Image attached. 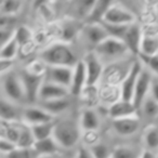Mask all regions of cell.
<instances>
[{
	"mask_svg": "<svg viewBox=\"0 0 158 158\" xmlns=\"http://www.w3.org/2000/svg\"><path fill=\"white\" fill-rule=\"evenodd\" d=\"M0 116L1 120L19 123L22 121V110L18 108V103L2 97L0 104Z\"/></svg>",
	"mask_w": 158,
	"mask_h": 158,
	"instance_id": "d6986e66",
	"label": "cell"
},
{
	"mask_svg": "<svg viewBox=\"0 0 158 158\" xmlns=\"http://www.w3.org/2000/svg\"><path fill=\"white\" fill-rule=\"evenodd\" d=\"M80 125H77L70 119H63L55 123L53 136L63 149H72L80 139Z\"/></svg>",
	"mask_w": 158,
	"mask_h": 158,
	"instance_id": "7a4b0ae2",
	"label": "cell"
},
{
	"mask_svg": "<svg viewBox=\"0 0 158 158\" xmlns=\"http://www.w3.org/2000/svg\"><path fill=\"white\" fill-rule=\"evenodd\" d=\"M39 60L47 65H64L74 67L79 61L75 51L64 42H56L40 52Z\"/></svg>",
	"mask_w": 158,
	"mask_h": 158,
	"instance_id": "6da1fadb",
	"label": "cell"
},
{
	"mask_svg": "<svg viewBox=\"0 0 158 158\" xmlns=\"http://www.w3.org/2000/svg\"><path fill=\"white\" fill-rule=\"evenodd\" d=\"M153 75H154V73L152 72L149 68L143 67L142 72H141L140 76H139L138 82H136V86H135V90H134L133 100H132L134 105L138 107L139 110H140L145 98L151 92L152 81H153V79H154Z\"/></svg>",
	"mask_w": 158,
	"mask_h": 158,
	"instance_id": "ba28073f",
	"label": "cell"
},
{
	"mask_svg": "<svg viewBox=\"0 0 158 158\" xmlns=\"http://www.w3.org/2000/svg\"><path fill=\"white\" fill-rule=\"evenodd\" d=\"M140 110L147 118H156L158 117V101H156L151 94H148L143 101Z\"/></svg>",
	"mask_w": 158,
	"mask_h": 158,
	"instance_id": "f1b7e54d",
	"label": "cell"
},
{
	"mask_svg": "<svg viewBox=\"0 0 158 158\" xmlns=\"http://www.w3.org/2000/svg\"><path fill=\"white\" fill-rule=\"evenodd\" d=\"M114 5V0H97L92 10L86 19V23H99L103 20L104 15Z\"/></svg>",
	"mask_w": 158,
	"mask_h": 158,
	"instance_id": "44dd1931",
	"label": "cell"
},
{
	"mask_svg": "<svg viewBox=\"0 0 158 158\" xmlns=\"http://www.w3.org/2000/svg\"><path fill=\"white\" fill-rule=\"evenodd\" d=\"M142 37V31H141V27L138 23L134 22L128 26V29L126 31L125 36H123V40L126 44V46L128 47L130 53L139 55Z\"/></svg>",
	"mask_w": 158,
	"mask_h": 158,
	"instance_id": "2e32d148",
	"label": "cell"
},
{
	"mask_svg": "<svg viewBox=\"0 0 158 158\" xmlns=\"http://www.w3.org/2000/svg\"><path fill=\"white\" fill-rule=\"evenodd\" d=\"M113 129L121 136H129L134 134L140 128V119L136 115L120 117L113 119Z\"/></svg>",
	"mask_w": 158,
	"mask_h": 158,
	"instance_id": "5bb4252c",
	"label": "cell"
},
{
	"mask_svg": "<svg viewBox=\"0 0 158 158\" xmlns=\"http://www.w3.org/2000/svg\"><path fill=\"white\" fill-rule=\"evenodd\" d=\"M74 35H75V26L73 24L68 23V24H65L62 27V37L63 38L70 40Z\"/></svg>",
	"mask_w": 158,
	"mask_h": 158,
	"instance_id": "8d00e7d4",
	"label": "cell"
},
{
	"mask_svg": "<svg viewBox=\"0 0 158 158\" xmlns=\"http://www.w3.org/2000/svg\"><path fill=\"white\" fill-rule=\"evenodd\" d=\"M143 69V62L140 59L133 62L132 66L130 67L129 72L127 73L126 77L123 78L120 87V99L132 101L133 100L134 90H135L136 82H138L139 76Z\"/></svg>",
	"mask_w": 158,
	"mask_h": 158,
	"instance_id": "8992f818",
	"label": "cell"
},
{
	"mask_svg": "<svg viewBox=\"0 0 158 158\" xmlns=\"http://www.w3.org/2000/svg\"><path fill=\"white\" fill-rule=\"evenodd\" d=\"M55 116L42 106H26L22 110V121L29 126L54 120Z\"/></svg>",
	"mask_w": 158,
	"mask_h": 158,
	"instance_id": "7c38bea8",
	"label": "cell"
},
{
	"mask_svg": "<svg viewBox=\"0 0 158 158\" xmlns=\"http://www.w3.org/2000/svg\"><path fill=\"white\" fill-rule=\"evenodd\" d=\"M108 36L110 35L107 31L101 22L86 23V25L80 31V37L84 39V41L90 46H93L94 48Z\"/></svg>",
	"mask_w": 158,
	"mask_h": 158,
	"instance_id": "30bf717a",
	"label": "cell"
},
{
	"mask_svg": "<svg viewBox=\"0 0 158 158\" xmlns=\"http://www.w3.org/2000/svg\"><path fill=\"white\" fill-rule=\"evenodd\" d=\"M76 157H80V158H89V157H93L92 153H91L90 148H87V147H79L78 149H76V154H75Z\"/></svg>",
	"mask_w": 158,
	"mask_h": 158,
	"instance_id": "74e56055",
	"label": "cell"
},
{
	"mask_svg": "<svg viewBox=\"0 0 158 158\" xmlns=\"http://www.w3.org/2000/svg\"><path fill=\"white\" fill-rule=\"evenodd\" d=\"M140 157L142 158H154V157H158V154L155 153V152L151 151L148 148H145L142 149V152L140 153Z\"/></svg>",
	"mask_w": 158,
	"mask_h": 158,
	"instance_id": "ab89813d",
	"label": "cell"
},
{
	"mask_svg": "<svg viewBox=\"0 0 158 158\" xmlns=\"http://www.w3.org/2000/svg\"><path fill=\"white\" fill-rule=\"evenodd\" d=\"M14 36H15L16 40H18L19 44H20V47L24 46V44H28L34 37L31 31L26 26L18 27V28L15 29V34H14Z\"/></svg>",
	"mask_w": 158,
	"mask_h": 158,
	"instance_id": "d6a6232c",
	"label": "cell"
},
{
	"mask_svg": "<svg viewBox=\"0 0 158 158\" xmlns=\"http://www.w3.org/2000/svg\"><path fill=\"white\" fill-rule=\"evenodd\" d=\"M22 8L21 0H1V15L12 16Z\"/></svg>",
	"mask_w": 158,
	"mask_h": 158,
	"instance_id": "f546056e",
	"label": "cell"
},
{
	"mask_svg": "<svg viewBox=\"0 0 158 158\" xmlns=\"http://www.w3.org/2000/svg\"><path fill=\"white\" fill-rule=\"evenodd\" d=\"M149 94L156 100L158 101V79H153V81H152V86H151V92Z\"/></svg>",
	"mask_w": 158,
	"mask_h": 158,
	"instance_id": "f35d334b",
	"label": "cell"
},
{
	"mask_svg": "<svg viewBox=\"0 0 158 158\" xmlns=\"http://www.w3.org/2000/svg\"><path fill=\"white\" fill-rule=\"evenodd\" d=\"M82 60L85 62L87 70V87H94L103 75V61L95 53V51L87 53V55Z\"/></svg>",
	"mask_w": 158,
	"mask_h": 158,
	"instance_id": "52a82bcc",
	"label": "cell"
},
{
	"mask_svg": "<svg viewBox=\"0 0 158 158\" xmlns=\"http://www.w3.org/2000/svg\"><path fill=\"white\" fill-rule=\"evenodd\" d=\"M87 88V70L84 60H79L77 64L74 66L73 70V78L70 84V94L80 95L84 90Z\"/></svg>",
	"mask_w": 158,
	"mask_h": 158,
	"instance_id": "9a60e30c",
	"label": "cell"
},
{
	"mask_svg": "<svg viewBox=\"0 0 158 158\" xmlns=\"http://www.w3.org/2000/svg\"><path fill=\"white\" fill-rule=\"evenodd\" d=\"M36 142L31 127L27 123H21V133L18 141V146L20 147H33Z\"/></svg>",
	"mask_w": 158,
	"mask_h": 158,
	"instance_id": "4316f807",
	"label": "cell"
},
{
	"mask_svg": "<svg viewBox=\"0 0 158 158\" xmlns=\"http://www.w3.org/2000/svg\"><path fill=\"white\" fill-rule=\"evenodd\" d=\"M34 148L36 149L38 154V157H53V156H59L60 152L63 151L62 146L59 144L54 136H49L47 139L38 140L34 144Z\"/></svg>",
	"mask_w": 158,
	"mask_h": 158,
	"instance_id": "e0dca14e",
	"label": "cell"
},
{
	"mask_svg": "<svg viewBox=\"0 0 158 158\" xmlns=\"http://www.w3.org/2000/svg\"><path fill=\"white\" fill-rule=\"evenodd\" d=\"M19 74L24 86L27 102L35 103L36 101H38L40 87L44 80V73L34 72L29 68H26V69H21Z\"/></svg>",
	"mask_w": 158,
	"mask_h": 158,
	"instance_id": "5b68a950",
	"label": "cell"
},
{
	"mask_svg": "<svg viewBox=\"0 0 158 158\" xmlns=\"http://www.w3.org/2000/svg\"><path fill=\"white\" fill-rule=\"evenodd\" d=\"M101 23L106 28L108 35L112 36V37L119 38V39H123L126 31H127V29H128V26L130 25V24H128V25L113 24V23H107V22H104V21H101Z\"/></svg>",
	"mask_w": 158,
	"mask_h": 158,
	"instance_id": "4dcf8cb0",
	"label": "cell"
},
{
	"mask_svg": "<svg viewBox=\"0 0 158 158\" xmlns=\"http://www.w3.org/2000/svg\"><path fill=\"white\" fill-rule=\"evenodd\" d=\"M139 59L143 62V64L147 66L154 74L158 75V53L154 55L139 54Z\"/></svg>",
	"mask_w": 158,
	"mask_h": 158,
	"instance_id": "e575fe53",
	"label": "cell"
},
{
	"mask_svg": "<svg viewBox=\"0 0 158 158\" xmlns=\"http://www.w3.org/2000/svg\"><path fill=\"white\" fill-rule=\"evenodd\" d=\"M97 0H72L70 1V9L75 16L78 19H85L92 10Z\"/></svg>",
	"mask_w": 158,
	"mask_h": 158,
	"instance_id": "603a6c76",
	"label": "cell"
},
{
	"mask_svg": "<svg viewBox=\"0 0 158 158\" xmlns=\"http://www.w3.org/2000/svg\"><path fill=\"white\" fill-rule=\"evenodd\" d=\"M110 157L114 158H134L140 157V153L130 146H117L112 151Z\"/></svg>",
	"mask_w": 158,
	"mask_h": 158,
	"instance_id": "1f68e13d",
	"label": "cell"
},
{
	"mask_svg": "<svg viewBox=\"0 0 158 158\" xmlns=\"http://www.w3.org/2000/svg\"><path fill=\"white\" fill-rule=\"evenodd\" d=\"M20 48V44L16 40L15 36H13L11 39L1 46V60H14Z\"/></svg>",
	"mask_w": 158,
	"mask_h": 158,
	"instance_id": "83f0119b",
	"label": "cell"
},
{
	"mask_svg": "<svg viewBox=\"0 0 158 158\" xmlns=\"http://www.w3.org/2000/svg\"><path fill=\"white\" fill-rule=\"evenodd\" d=\"M158 53V37L146 35L142 37L140 46V53L144 55H154Z\"/></svg>",
	"mask_w": 158,
	"mask_h": 158,
	"instance_id": "484cf974",
	"label": "cell"
},
{
	"mask_svg": "<svg viewBox=\"0 0 158 158\" xmlns=\"http://www.w3.org/2000/svg\"><path fill=\"white\" fill-rule=\"evenodd\" d=\"M102 21L107 23H113V24L128 25L136 22V16L131 11H129L127 8L114 3L106 12Z\"/></svg>",
	"mask_w": 158,
	"mask_h": 158,
	"instance_id": "8fae6325",
	"label": "cell"
},
{
	"mask_svg": "<svg viewBox=\"0 0 158 158\" xmlns=\"http://www.w3.org/2000/svg\"><path fill=\"white\" fill-rule=\"evenodd\" d=\"M73 70H74V67H70V66L47 65L46 70H44V79L70 88Z\"/></svg>",
	"mask_w": 158,
	"mask_h": 158,
	"instance_id": "9c48e42d",
	"label": "cell"
},
{
	"mask_svg": "<svg viewBox=\"0 0 158 158\" xmlns=\"http://www.w3.org/2000/svg\"><path fill=\"white\" fill-rule=\"evenodd\" d=\"M94 51L102 59V61L117 60L129 53V49L123 39L108 36L94 48Z\"/></svg>",
	"mask_w": 158,
	"mask_h": 158,
	"instance_id": "277c9868",
	"label": "cell"
},
{
	"mask_svg": "<svg viewBox=\"0 0 158 158\" xmlns=\"http://www.w3.org/2000/svg\"><path fill=\"white\" fill-rule=\"evenodd\" d=\"M55 123L56 121L52 120V121H47V123H37V125L31 126L36 141L52 136L53 131H54Z\"/></svg>",
	"mask_w": 158,
	"mask_h": 158,
	"instance_id": "d4e9b609",
	"label": "cell"
},
{
	"mask_svg": "<svg viewBox=\"0 0 158 158\" xmlns=\"http://www.w3.org/2000/svg\"><path fill=\"white\" fill-rule=\"evenodd\" d=\"M68 97L65 98H57V99L47 100V101H39V105L42 106L44 110H47L49 113L56 116L62 113H64L66 110H68L70 105L69 100L67 99Z\"/></svg>",
	"mask_w": 158,
	"mask_h": 158,
	"instance_id": "7402d4cb",
	"label": "cell"
},
{
	"mask_svg": "<svg viewBox=\"0 0 158 158\" xmlns=\"http://www.w3.org/2000/svg\"><path fill=\"white\" fill-rule=\"evenodd\" d=\"M90 149L93 157L97 158L110 157V155H112V151L108 148L107 145L103 144V143H94V144L91 145Z\"/></svg>",
	"mask_w": 158,
	"mask_h": 158,
	"instance_id": "836d02e7",
	"label": "cell"
},
{
	"mask_svg": "<svg viewBox=\"0 0 158 158\" xmlns=\"http://www.w3.org/2000/svg\"><path fill=\"white\" fill-rule=\"evenodd\" d=\"M18 147V144L12 141L8 140L5 138H0V153L2 157H6L8 154H10L11 152H13L14 149Z\"/></svg>",
	"mask_w": 158,
	"mask_h": 158,
	"instance_id": "d590c367",
	"label": "cell"
},
{
	"mask_svg": "<svg viewBox=\"0 0 158 158\" xmlns=\"http://www.w3.org/2000/svg\"><path fill=\"white\" fill-rule=\"evenodd\" d=\"M1 88H2L3 97L7 99L18 104L25 101L27 102L24 86H23L22 79H21L19 73H14L11 70L2 73Z\"/></svg>",
	"mask_w": 158,
	"mask_h": 158,
	"instance_id": "3957f363",
	"label": "cell"
},
{
	"mask_svg": "<svg viewBox=\"0 0 158 158\" xmlns=\"http://www.w3.org/2000/svg\"><path fill=\"white\" fill-rule=\"evenodd\" d=\"M79 125L81 130L86 132L90 131H98L101 125V120L98 115V113L92 108H87L84 110L80 115V119H79Z\"/></svg>",
	"mask_w": 158,
	"mask_h": 158,
	"instance_id": "ffe728a7",
	"label": "cell"
},
{
	"mask_svg": "<svg viewBox=\"0 0 158 158\" xmlns=\"http://www.w3.org/2000/svg\"><path fill=\"white\" fill-rule=\"evenodd\" d=\"M143 143L145 148H148L158 154V126L152 125L145 129Z\"/></svg>",
	"mask_w": 158,
	"mask_h": 158,
	"instance_id": "cb8c5ba5",
	"label": "cell"
},
{
	"mask_svg": "<svg viewBox=\"0 0 158 158\" xmlns=\"http://www.w3.org/2000/svg\"><path fill=\"white\" fill-rule=\"evenodd\" d=\"M69 94V88L44 79L41 87H40L38 101H47V100L57 99V98H65Z\"/></svg>",
	"mask_w": 158,
	"mask_h": 158,
	"instance_id": "4fadbf2b",
	"label": "cell"
},
{
	"mask_svg": "<svg viewBox=\"0 0 158 158\" xmlns=\"http://www.w3.org/2000/svg\"><path fill=\"white\" fill-rule=\"evenodd\" d=\"M139 112L138 107L134 105L133 101H127V100L120 99L113 103L108 107V115L110 118H120V117L131 116L136 115Z\"/></svg>",
	"mask_w": 158,
	"mask_h": 158,
	"instance_id": "ac0fdd59",
	"label": "cell"
}]
</instances>
